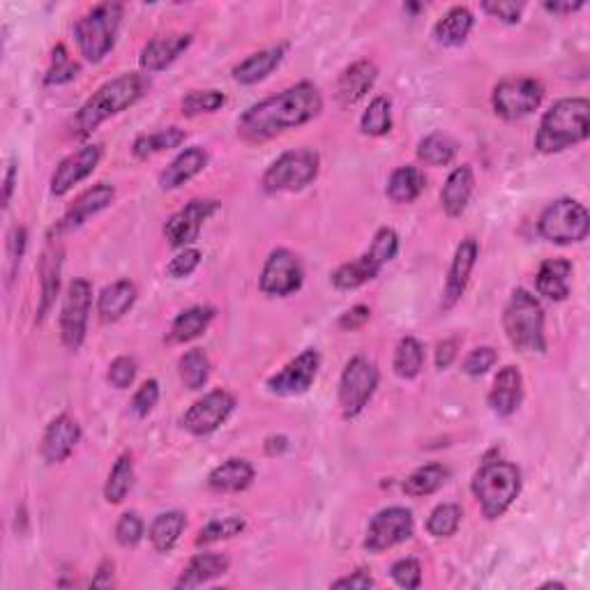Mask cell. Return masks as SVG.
<instances>
[{"label": "cell", "instance_id": "1", "mask_svg": "<svg viewBox=\"0 0 590 590\" xmlns=\"http://www.w3.org/2000/svg\"><path fill=\"white\" fill-rule=\"evenodd\" d=\"M321 111V90L312 81H300L242 113L238 120V136L247 143H266L295 127L312 123L321 116Z\"/></svg>", "mask_w": 590, "mask_h": 590}, {"label": "cell", "instance_id": "2", "mask_svg": "<svg viewBox=\"0 0 590 590\" xmlns=\"http://www.w3.org/2000/svg\"><path fill=\"white\" fill-rule=\"evenodd\" d=\"M148 86L150 81L146 74L125 72L97 88L95 93L88 97L86 104L77 111V116L72 118L74 139H86V136L93 134L102 123H107L109 118L134 107V104L148 93Z\"/></svg>", "mask_w": 590, "mask_h": 590}, {"label": "cell", "instance_id": "3", "mask_svg": "<svg viewBox=\"0 0 590 590\" xmlns=\"http://www.w3.org/2000/svg\"><path fill=\"white\" fill-rule=\"evenodd\" d=\"M590 134V102L586 97H565L551 104L537 127L535 148L544 155L579 146Z\"/></svg>", "mask_w": 590, "mask_h": 590}, {"label": "cell", "instance_id": "4", "mask_svg": "<svg viewBox=\"0 0 590 590\" xmlns=\"http://www.w3.org/2000/svg\"><path fill=\"white\" fill-rule=\"evenodd\" d=\"M503 328L510 344L524 355L547 353L544 337V309L540 300L526 289H514L503 312Z\"/></svg>", "mask_w": 590, "mask_h": 590}, {"label": "cell", "instance_id": "5", "mask_svg": "<svg viewBox=\"0 0 590 590\" xmlns=\"http://www.w3.org/2000/svg\"><path fill=\"white\" fill-rule=\"evenodd\" d=\"M480 510L489 521L501 519L521 494V471L510 461H484L471 484Z\"/></svg>", "mask_w": 590, "mask_h": 590}, {"label": "cell", "instance_id": "6", "mask_svg": "<svg viewBox=\"0 0 590 590\" xmlns=\"http://www.w3.org/2000/svg\"><path fill=\"white\" fill-rule=\"evenodd\" d=\"M125 7L120 3H102L83 14L74 26V40L79 44L81 56L88 63H102L116 47L118 30L123 24Z\"/></svg>", "mask_w": 590, "mask_h": 590}, {"label": "cell", "instance_id": "7", "mask_svg": "<svg viewBox=\"0 0 590 590\" xmlns=\"http://www.w3.org/2000/svg\"><path fill=\"white\" fill-rule=\"evenodd\" d=\"M321 157L312 148H298L279 155L263 173L261 185L268 194L300 192L319 178Z\"/></svg>", "mask_w": 590, "mask_h": 590}, {"label": "cell", "instance_id": "8", "mask_svg": "<svg viewBox=\"0 0 590 590\" xmlns=\"http://www.w3.org/2000/svg\"><path fill=\"white\" fill-rule=\"evenodd\" d=\"M540 236L554 245H574L586 240L590 231V215L584 203L574 199H558L542 210L537 222Z\"/></svg>", "mask_w": 590, "mask_h": 590}, {"label": "cell", "instance_id": "9", "mask_svg": "<svg viewBox=\"0 0 590 590\" xmlns=\"http://www.w3.org/2000/svg\"><path fill=\"white\" fill-rule=\"evenodd\" d=\"M378 388V369L365 355H355L346 362L342 378H339V408L344 418H355L372 402Z\"/></svg>", "mask_w": 590, "mask_h": 590}, {"label": "cell", "instance_id": "10", "mask_svg": "<svg viewBox=\"0 0 590 590\" xmlns=\"http://www.w3.org/2000/svg\"><path fill=\"white\" fill-rule=\"evenodd\" d=\"M90 307H93V286L88 279H74L67 286L63 307H60V337L67 351H79L88 332Z\"/></svg>", "mask_w": 590, "mask_h": 590}, {"label": "cell", "instance_id": "11", "mask_svg": "<svg viewBox=\"0 0 590 590\" xmlns=\"http://www.w3.org/2000/svg\"><path fill=\"white\" fill-rule=\"evenodd\" d=\"M544 97V86L531 77L503 79L494 88L491 104L494 111L505 120H521L540 107Z\"/></svg>", "mask_w": 590, "mask_h": 590}, {"label": "cell", "instance_id": "12", "mask_svg": "<svg viewBox=\"0 0 590 590\" xmlns=\"http://www.w3.org/2000/svg\"><path fill=\"white\" fill-rule=\"evenodd\" d=\"M302 279H305V270H302L298 256L291 249L279 247L272 249L266 263H263L259 289L270 298H286V295L300 291Z\"/></svg>", "mask_w": 590, "mask_h": 590}, {"label": "cell", "instance_id": "13", "mask_svg": "<svg viewBox=\"0 0 590 590\" xmlns=\"http://www.w3.org/2000/svg\"><path fill=\"white\" fill-rule=\"evenodd\" d=\"M415 533V519L413 512L406 508H385L374 519L369 521L367 535H365V549L372 551V554H381V551H388L397 544L411 540Z\"/></svg>", "mask_w": 590, "mask_h": 590}, {"label": "cell", "instance_id": "14", "mask_svg": "<svg viewBox=\"0 0 590 590\" xmlns=\"http://www.w3.org/2000/svg\"><path fill=\"white\" fill-rule=\"evenodd\" d=\"M233 408H236V397L229 390H213L187 408L183 427L194 436H208L229 420Z\"/></svg>", "mask_w": 590, "mask_h": 590}, {"label": "cell", "instance_id": "15", "mask_svg": "<svg viewBox=\"0 0 590 590\" xmlns=\"http://www.w3.org/2000/svg\"><path fill=\"white\" fill-rule=\"evenodd\" d=\"M219 210V201L213 199H194L183 210L173 213L164 224V236L173 249H187L192 242L199 240L203 224L208 222Z\"/></svg>", "mask_w": 590, "mask_h": 590}, {"label": "cell", "instance_id": "16", "mask_svg": "<svg viewBox=\"0 0 590 590\" xmlns=\"http://www.w3.org/2000/svg\"><path fill=\"white\" fill-rule=\"evenodd\" d=\"M321 369V355L319 351L307 349L298 358L291 360L282 372L268 378V390L279 397H298L312 388L316 381V374Z\"/></svg>", "mask_w": 590, "mask_h": 590}, {"label": "cell", "instance_id": "17", "mask_svg": "<svg viewBox=\"0 0 590 590\" xmlns=\"http://www.w3.org/2000/svg\"><path fill=\"white\" fill-rule=\"evenodd\" d=\"M113 199H116V189L107 183H100L86 189V192H83L79 199L67 208V213L60 217V222L54 226V233L60 238L65 236V233H74L77 229H81L90 217L100 215L102 210H107L113 203Z\"/></svg>", "mask_w": 590, "mask_h": 590}, {"label": "cell", "instance_id": "18", "mask_svg": "<svg viewBox=\"0 0 590 590\" xmlns=\"http://www.w3.org/2000/svg\"><path fill=\"white\" fill-rule=\"evenodd\" d=\"M102 160V146H83L77 153L67 155L63 162L56 166L54 176H51V194L65 196L72 192L74 185H79L81 180H86L90 173L97 169V164Z\"/></svg>", "mask_w": 590, "mask_h": 590}, {"label": "cell", "instance_id": "19", "mask_svg": "<svg viewBox=\"0 0 590 590\" xmlns=\"http://www.w3.org/2000/svg\"><path fill=\"white\" fill-rule=\"evenodd\" d=\"M79 441H81L79 422L63 413L51 420L49 427L44 429L40 452L47 464H63L65 459H70Z\"/></svg>", "mask_w": 590, "mask_h": 590}, {"label": "cell", "instance_id": "20", "mask_svg": "<svg viewBox=\"0 0 590 590\" xmlns=\"http://www.w3.org/2000/svg\"><path fill=\"white\" fill-rule=\"evenodd\" d=\"M478 240L475 238H466L459 242L455 259L450 263V272H448V282H445V293H443V309L455 307L457 302L464 295L468 282H471V272L478 263Z\"/></svg>", "mask_w": 590, "mask_h": 590}, {"label": "cell", "instance_id": "21", "mask_svg": "<svg viewBox=\"0 0 590 590\" xmlns=\"http://www.w3.org/2000/svg\"><path fill=\"white\" fill-rule=\"evenodd\" d=\"M192 44V33H169V35H157L153 40L146 42V47L141 49L139 65L146 74L162 72L171 63L185 54Z\"/></svg>", "mask_w": 590, "mask_h": 590}, {"label": "cell", "instance_id": "22", "mask_svg": "<svg viewBox=\"0 0 590 590\" xmlns=\"http://www.w3.org/2000/svg\"><path fill=\"white\" fill-rule=\"evenodd\" d=\"M376 79H378V65L374 63V60L369 58L355 60L353 65H349L342 74H339L337 88H335L337 102L342 104L344 109L353 107V104H358L362 97L374 88Z\"/></svg>", "mask_w": 590, "mask_h": 590}, {"label": "cell", "instance_id": "23", "mask_svg": "<svg viewBox=\"0 0 590 590\" xmlns=\"http://www.w3.org/2000/svg\"><path fill=\"white\" fill-rule=\"evenodd\" d=\"M524 402V376L514 365L503 367L496 374L489 390V406L498 418H510Z\"/></svg>", "mask_w": 590, "mask_h": 590}, {"label": "cell", "instance_id": "24", "mask_svg": "<svg viewBox=\"0 0 590 590\" xmlns=\"http://www.w3.org/2000/svg\"><path fill=\"white\" fill-rule=\"evenodd\" d=\"M231 561L229 556L217 554V551H203V554H196L192 561L187 563V567L180 574V579L176 581V588H199L206 586L210 581H215L217 577H224L229 572Z\"/></svg>", "mask_w": 590, "mask_h": 590}, {"label": "cell", "instance_id": "25", "mask_svg": "<svg viewBox=\"0 0 590 590\" xmlns=\"http://www.w3.org/2000/svg\"><path fill=\"white\" fill-rule=\"evenodd\" d=\"M572 263L567 259H547L537 270L535 289L547 300L563 302L572 289Z\"/></svg>", "mask_w": 590, "mask_h": 590}, {"label": "cell", "instance_id": "26", "mask_svg": "<svg viewBox=\"0 0 590 590\" xmlns=\"http://www.w3.org/2000/svg\"><path fill=\"white\" fill-rule=\"evenodd\" d=\"M286 49H289L286 44H277V47L256 51V54H252L249 58L242 60L240 65L233 67V79L242 83V86H254V83L268 79L270 74L282 65Z\"/></svg>", "mask_w": 590, "mask_h": 590}, {"label": "cell", "instance_id": "27", "mask_svg": "<svg viewBox=\"0 0 590 590\" xmlns=\"http://www.w3.org/2000/svg\"><path fill=\"white\" fill-rule=\"evenodd\" d=\"M208 166V153L201 146L187 148L160 173V187L164 192L183 187L189 180L199 176Z\"/></svg>", "mask_w": 590, "mask_h": 590}, {"label": "cell", "instance_id": "28", "mask_svg": "<svg viewBox=\"0 0 590 590\" xmlns=\"http://www.w3.org/2000/svg\"><path fill=\"white\" fill-rule=\"evenodd\" d=\"M473 187H475V173L471 169V164L457 166L441 189V203L445 213H448L450 217L464 215L468 208V201H471L473 196Z\"/></svg>", "mask_w": 590, "mask_h": 590}, {"label": "cell", "instance_id": "29", "mask_svg": "<svg viewBox=\"0 0 590 590\" xmlns=\"http://www.w3.org/2000/svg\"><path fill=\"white\" fill-rule=\"evenodd\" d=\"M254 466L247 459H226L208 475V487L219 494H238L252 487Z\"/></svg>", "mask_w": 590, "mask_h": 590}, {"label": "cell", "instance_id": "30", "mask_svg": "<svg viewBox=\"0 0 590 590\" xmlns=\"http://www.w3.org/2000/svg\"><path fill=\"white\" fill-rule=\"evenodd\" d=\"M136 295H139V291H136L134 282H130V279H118V282L102 289L100 298H97V314L107 323L120 321L134 307Z\"/></svg>", "mask_w": 590, "mask_h": 590}, {"label": "cell", "instance_id": "31", "mask_svg": "<svg viewBox=\"0 0 590 590\" xmlns=\"http://www.w3.org/2000/svg\"><path fill=\"white\" fill-rule=\"evenodd\" d=\"M215 309L208 305H194L180 312L176 321L171 323L169 330V344H187L194 342L196 337H201L203 332L210 328V323L215 321Z\"/></svg>", "mask_w": 590, "mask_h": 590}, {"label": "cell", "instance_id": "32", "mask_svg": "<svg viewBox=\"0 0 590 590\" xmlns=\"http://www.w3.org/2000/svg\"><path fill=\"white\" fill-rule=\"evenodd\" d=\"M473 26H475L473 12L464 5H457V7H450V10L436 21L434 35L443 47H461V44L468 40V35H471Z\"/></svg>", "mask_w": 590, "mask_h": 590}, {"label": "cell", "instance_id": "33", "mask_svg": "<svg viewBox=\"0 0 590 590\" xmlns=\"http://www.w3.org/2000/svg\"><path fill=\"white\" fill-rule=\"evenodd\" d=\"M427 178L418 166L406 164L397 166L395 171L390 173L388 187H385V194L392 203H413L418 196L425 192Z\"/></svg>", "mask_w": 590, "mask_h": 590}, {"label": "cell", "instance_id": "34", "mask_svg": "<svg viewBox=\"0 0 590 590\" xmlns=\"http://www.w3.org/2000/svg\"><path fill=\"white\" fill-rule=\"evenodd\" d=\"M185 528H187L185 512L171 510V512L157 514L148 531L150 544H153L155 551H160V554H169V551L178 544L180 535L185 533Z\"/></svg>", "mask_w": 590, "mask_h": 590}, {"label": "cell", "instance_id": "35", "mask_svg": "<svg viewBox=\"0 0 590 590\" xmlns=\"http://www.w3.org/2000/svg\"><path fill=\"white\" fill-rule=\"evenodd\" d=\"M381 270L383 268L378 266L372 256H369L367 252H362L358 259L342 263V266L332 272V284H335L339 291H353V289H360L362 284L372 282V279H376Z\"/></svg>", "mask_w": 590, "mask_h": 590}, {"label": "cell", "instance_id": "36", "mask_svg": "<svg viewBox=\"0 0 590 590\" xmlns=\"http://www.w3.org/2000/svg\"><path fill=\"white\" fill-rule=\"evenodd\" d=\"M60 263H63V252L51 245L47 252L42 256V266H40V275H42V298H40V316L37 319H44L54 307L56 295L60 289Z\"/></svg>", "mask_w": 590, "mask_h": 590}, {"label": "cell", "instance_id": "37", "mask_svg": "<svg viewBox=\"0 0 590 590\" xmlns=\"http://www.w3.org/2000/svg\"><path fill=\"white\" fill-rule=\"evenodd\" d=\"M450 480V468L443 464H427L415 468V471L404 480V491L413 498L431 496Z\"/></svg>", "mask_w": 590, "mask_h": 590}, {"label": "cell", "instance_id": "38", "mask_svg": "<svg viewBox=\"0 0 590 590\" xmlns=\"http://www.w3.org/2000/svg\"><path fill=\"white\" fill-rule=\"evenodd\" d=\"M185 139H187L185 130H180V127H166V130L136 136L132 143V153L134 157H139V160H148V157L164 153V150L178 148Z\"/></svg>", "mask_w": 590, "mask_h": 590}, {"label": "cell", "instance_id": "39", "mask_svg": "<svg viewBox=\"0 0 590 590\" xmlns=\"http://www.w3.org/2000/svg\"><path fill=\"white\" fill-rule=\"evenodd\" d=\"M132 487H134V459L132 455H120L111 468L107 484H104V498H107L111 505H118L125 501Z\"/></svg>", "mask_w": 590, "mask_h": 590}, {"label": "cell", "instance_id": "40", "mask_svg": "<svg viewBox=\"0 0 590 590\" xmlns=\"http://www.w3.org/2000/svg\"><path fill=\"white\" fill-rule=\"evenodd\" d=\"M425 367V346H422L415 337H404L395 349V360H392V369L399 378H411L418 376Z\"/></svg>", "mask_w": 590, "mask_h": 590}, {"label": "cell", "instance_id": "41", "mask_svg": "<svg viewBox=\"0 0 590 590\" xmlns=\"http://www.w3.org/2000/svg\"><path fill=\"white\" fill-rule=\"evenodd\" d=\"M457 155V143L448 134L434 132L418 143V160L427 166H448Z\"/></svg>", "mask_w": 590, "mask_h": 590}, {"label": "cell", "instance_id": "42", "mask_svg": "<svg viewBox=\"0 0 590 590\" xmlns=\"http://www.w3.org/2000/svg\"><path fill=\"white\" fill-rule=\"evenodd\" d=\"M178 374L180 381L187 390H201L210 378V360L201 349H192L178 360Z\"/></svg>", "mask_w": 590, "mask_h": 590}, {"label": "cell", "instance_id": "43", "mask_svg": "<svg viewBox=\"0 0 590 590\" xmlns=\"http://www.w3.org/2000/svg\"><path fill=\"white\" fill-rule=\"evenodd\" d=\"M360 130L367 136H385L392 130V102L385 95L374 97L360 118Z\"/></svg>", "mask_w": 590, "mask_h": 590}, {"label": "cell", "instance_id": "44", "mask_svg": "<svg viewBox=\"0 0 590 590\" xmlns=\"http://www.w3.org/2000/svg\"><path fill=\"white\" fill-rule=\"evenodd\" d=\"M461 517H464V512H461L457 503L436 505L427 519V531L434 537H452L457 533Z\"/></svg>", "mask_w": 590, "mask_h": 590}, {"label": "cell", "instance_id": "45", "mask_svg": "<svg viewBox=\"0 0 590 590\" xmlns=\"http://www.w3.org/2000/svg\"><path fill=\"white\" fill-rule=\"evenodd\" d=\"M226 104V95L222 90H192L183 100V113L189 118L201 116V113H215Z\"/></svg>", "mask_w": 590, "mask_h": 590}, {"label": "cell", "instance_id": "46", "mask_svg": "<svg viewBox=\"0 0 590 590\" xmlns=\"http://www.w3.org/2000/svg\"><path fill=\"white\" fill-rule=\"evenodd\" d=\"M245 519L242 517H224V519H215L210 521L208 526H203L199 531V537H196V544L203 547V544H213L219 540H231V537L240 535L245 531Z\"/></svg>", "mask_w": 590, "mask_h": 590}, {"label": "cell", "instance_id": "47", "mask_svg": "<svg viewBox=\"0 0 590 590\" xmlns=\"http://www.w3.org/2000/svg\"><path fill=\"white\" fill-rule=\"evenodd\" d=\"M79 72L81 65L74 63L63 44H58L54 49V63H51V70L47 72V77H44V83H47V86H63V83L77 79Z\"/></svg>", "mask_w": 590, "mask_h": 590}, {"label": "cell", "instance_id": "48", "mask_svg": "<svg viewBox=\"0 0 590 590\" xmlns=\"http://www.w3.org/2000/svg\"><path fill=\"white\" fill-rule=\"evenodd\" d=\"M390 577L399 588L415 590L422 586V565L415 558H399L390 567Z\"/></svg>", "mask_w": 590, "mask_h": 590}, {"label": "cell", "instance_id": "49", "mask_svg": "<svg viewBox=\"0 0 590 590\" xmlns=\"http://www.w3.org/2000/svg\"><path fill=\"white\" fill-rule=\"evenodd\" d=\"M143 519L136 512H125L116 524V540L120 547H136L143 540Z\"/></svg>", "mask_w": 590, "mask_h": 590}, {"label": "cell", "instance_id": "50", "mask_svg": "<svg viewBox=\"0 0 590 590\" xmlns=\"http://www.w3.org/2000/svg\"><path fill=\"white\" fill-rule=\"evenodd\" d=\"M107 378L116 390H127L136 378V360L132 355H118L109 365Z\"/></svg>", "mask_w": 590, "mask_h": 590}, {"label": "cell", "instance_id": "51", "mask_svg": "<svg viewBox=\"0 0 590 590\" xmlns=\"http://www.w3.org/2000/svg\"><path fill=\"white\" fill-rule=\"evenodd\" d=\"M157 402H160V383H157L155 378H150V381L143 383L141 388L134 392L130 408L136 418H146V415L157 406Z\"/></svg>", "mask_w": 590, "mask_h": 590}, {"label": "cell", "instance_id": "52", "mask_svg": "<svg viewBox=\"0 0 590 590\" xmlns=\"http://www.w3.org/2000/svg\"><path fill=\"white\" fill-rule=\"evenodd\" d=\"M496 362H498L496 349H491V346H478V349H473L471 353L466 355L461 369H464V374H468V376H482V374H487L489 369L496 365Z\"/></svg>", "mask_w": 590, "mask_h": 590}, {"label": "cell", "instance_id": "53", "mask_svg": "<svg viewBox=\"0 0 590 590\" xmlns=\"http://www.w3.org/2000/svg\"><path fill=\"white\" fill-rule=\"evenodd\" d=\"M482 10L491 14L494 19H501L503 24H519L521 14H524V3H514V0H487L482 3Z\"/></svg>", "mask_w": 590, "mask_h": 590}, {"label": "cell", "instance_id": "54", "mask_svg": "<svg viewBox=\"0 0 590 590\" xmlns=\"http://www.w3.org/2000/svg\"><path fill=\"white\" fill-rule=\"evenodd\" d=\"M201 263V252L194 247H187L180 252L176 259H171L169 266H166V275L173 277V279H185L192 275V272L199 268Z\"/></svg>", "mask_w": 590, "mask_h": 590}, {"label": "cell", "instance_id": "55", "mask_svg": "<svg viewBox=\"0 0 590 590\" xmlns=\"http://www.w3.org/2000/svg\"><path fill=\"white\" fill-rule=\"evenodd\" d=\"M372 319V309L367 305H355L351 309H346V312L339 316V328L346 330V332H355L360 328H365V325Z\"/></svg>", "mask_w": 590, "mask_h": 590}, {"label": "cell", "instance_id": "56", "mask_svg": "<svg viewBox=\"0 0 590 590\" xmlns=\"http://www.w3.org/2000/svg\"><path fill=\"white\" fill-rule=\"evenodd\" d=\"M26 245H28V233H26V229H24V226H14L12 233H10V240H7V256H10L12 272L19 268L21 259H24Z\"/></svg>", "mask_w": 590, "mask_h": 590}, {"label": "cell", "instance_id": "57", "mask_svg": "<svg viewBox=\"0 0 590 590\" xmlns=\"http://www.w3.org/2000/svg\"><path fill=\"white\" fill-rule=\"evenodd\" d=\"M374 586H376L374 577H372V574H369V572H365V570H358V572L349 574V577L332 581V588H353V590H367V588H374Z\"/></svg>", "mask_w": 590, "mask_h": 590}, {"label": "cell", "instance_id": "58", "mask_svg": "<svg viewBox=\"0 0 590 590\" xmlns=\"http://www.w3.org/2000/svg\"><path fill=\"white\" fill-rule=\"evenodd\" d=\"M457 349H459V339L457 337L443 339V342L436 346V367L438 369H448L457 358Z\"/></svg>", "mask_w": 590, "mask_h": 590}, {"label": "cell", "instance_id": "59", "mask_svg": "<svg viewBox=\"0 0 590 590\" xmlns=\"http://www.w3.org/2000/svg\"><path fill=\"white\" fill-rule=\"evenodd\" d=\"M14 185H17V162L10 160V162H7L5 180H3V208L10 206L12 194H14Z\"/></svg>", "mask_w": 590, "mask_h": 590}, {"label": "cell", "instance_id": "60", "mask_svg": "<svg viewBox=\"0 0 590 590\" xmlns=\"http://www.w3.org/2000/svg\"><path fill=\"white\" fill-rule=\"evenodd\" d=\"M286 448H289V438L286 436H270L266 441V455H270V457L282 455Z\"/></svg>", "mask_w": 590, "mask_h": 590}, {"label": "cell", "instance_id": "61", "mask_svg": "<svg viewBox=\"0 0 590 590\" xmlns=\"http://www.w3.org/2000/svg\"><path fill=\"white\" fill-rule=\"evenodd\" d=\"M113 584V563L104 561L97 570V577L93 579V586H111Z\"/></svg>", "mask_w": 590, "mask_h": 590}, {"label": "cell", "instance_id": "62", "mask_svg": "<svg viewBox=\"0 0 590 590\" xmlns=\"http://www.w3.org/2000/svg\"><path fill=\"white\" fill-rule=\"evenodd\" d=\"M584 7V3H544V10L551 14H570Z\"/></svg>", "mask_w": 590, "mask_h": 590}]
</instances>
